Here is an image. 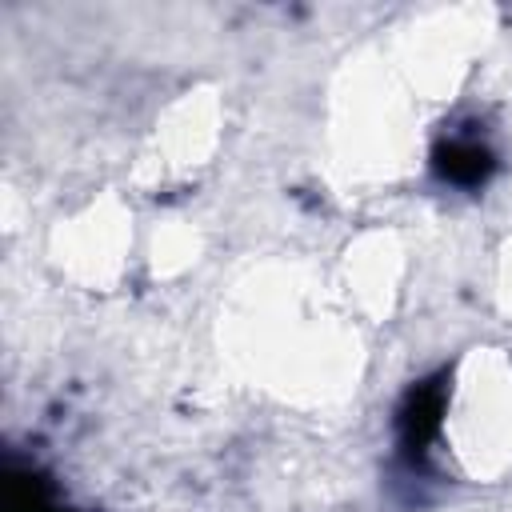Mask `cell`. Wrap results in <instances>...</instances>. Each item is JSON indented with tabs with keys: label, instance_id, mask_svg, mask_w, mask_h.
<instances>
[{
	"label": "cell",
	"instance_id": "cell-1",
	"mask_svg": "<svg viewBox=\"0 0 512 512\" xmlns=\"http://www.w3.org/2000/svg\"><path fill=\"white\" fill-rule=\"evenodd\" d=\"M432 168L440 180L448 184H460V188H476L492 176L496 168V156L488 144H480L476 136H448L436 144L432 152Z\"/></svg>",
	"mask_w": 512,
	"mask_h": 512
},
{
	"label": "cell",
	"instance_id": "cell-2",
	"mask_svg": "<svg viewBox=\"0 0 512 512\" xmlns=\"http://www.w3.org/2000/svg\"><path fill=\"white\" fill-rule=\"evenodd\" d=\"M440 416H444V384L428 380V384L412 388L404 408H400V440H404V448L420 456L432 444V436L440 432Z\"/></svg>",
	"mask_w": 512,
	"mask_h": 512
}]
</instances>
